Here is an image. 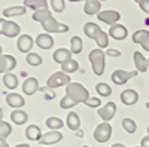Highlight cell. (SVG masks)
Masks as SVG:
<instances>
[{
	"label": "cell",
	"mask_w": 149,
	"mask_h": 147,
	"mask_svg": "<svg viewBox=\"0 0 149 147\" xmlns=\"http://www.w3.org/2000/svg\"><path fill=\"white\" fill-rule=\"evenodd\" d=\"M66 95L70 97L72 100L74 101V104L79 103H85L90 98V92L84 85L78 83V82H70L66 86Z\"/></svg>",
	"instance_id": "obj_1"
},
{
	"label": "cell",
	"mask_w": 149,
	"mask_h": 147,
	"mask_svg": "<svg viewBox=\"0 0 149 147\" xmlns=\"http://www.w3.org/2000/svg\"><path fill=\"white\" fill-rule=\"evenodd\" d=\"M90 63H91V67H93V71L95 76H102L104 73V67H106V52L103 49L97 48V49H93L90 52Z\"/></svg>",
	"instance_id": "obj_2"
},
{
	"label": "cell",
	"mask_w": 149,
	"mask_h": 147,
	"mask_svg": "<svg viewBox=\"0 0 149 147\" xmlns=\"http://www.w3.org/2000/svg\"><path fill=\"white\" fill-rule=\"evenodd\" d=\"M69 83H70V77H69L67 73H64V71H55L54 75H51L48 77L46 86L55 89V88H60V86H67Z\"/></svg>",
	"instance_id": "obj_3"
},
{
	"label": "cell",
	"mask_w": 149,
	"mask_h": 147,
	"mask_svg": "<svg viewBox=\"0 0 149 147\" xmlns=\"http://www.w3.org/2000/svg\"><path fill=\"white\" fill-rule=\"evenodd\" d=\"M94 140L98 143H106L110 140L112 137V126L109 122H102L100 125H97L95 131H94Z\"/></svg>",
	"instance_id": "obj_4"
},
{
	"label": "cell",
	"mask_w": 149,
	"mask_h": 147,
	"mask_svg": "<svg viewBox=\"0 0 149 147\" xmlns=\"http://www.w3.org/2000/svg\"><path fill=\"white\" fill-rule=\"evenodd\" d=\"M97 18H98V21H102L104 24H110V26H113V24H116L121 19V14H119V12H116V10H112V9H109V10H100L97 14Z\"/></svg>",
	"instance_id": "obj_5"
},
{
	"label": "cell",
	"mask_w": 149,
	"mask_h": 147,
	"mask_svg": "<svg viewBox=\"0 0 149 147\" xmlns=\"http://www.w3.org/2000/svg\"><path fill=\"white\" fill-rule=\"evenodd\" d=\"M139 71H125V70H115L112 73V82L116 85H124L127 83L131 77H136Z\"/></svg>",
	"instance_id": "obj_6"
},
{
	"label": "cell",
	"mask_w": 149,
	"mask_h": 147,
	"mask_svg": "<svg viewBox=\"0 0 149 147\" xmlns=\"http://www.w3.org/2000/svg\"><path fill=\"white\" fill-rule=\"evenodd\" d=\"M98 116L103 119V122H109L110 119H113L115 113H116V104L113 101H109L107 104H104L103 107L98 108Z\"/></svg>",
	"instance_id": "obj_7"
},
{
	"label": "cell",
	"mask_w": 149,
	"mask_h": 147,
	"mask_svg": "<svg viewBox=\"0 0 149 147\" xmlns=\"http://www.w3.org/2000/svg\"><path fill=\"white\" fill-rule=\"evenodd\" d=\"M17 67V58L12 55H0V73H9Z\"/></svg>",
	"instance_id": "obj_8"
},
{
	"label": "cell",
	"mask_w": 149,
	"mask_h": 147,
	"mask_svg": "<svg viewBox=\"0 0 149 147\" xmlns=\"http://www.w3.org/2000/svg\"><path fill=\"white\" fill-rule=\"evenodd\" d=\"M33 45H34V40H33V37L30 34H22L17 40V48H18V51L22 52V54H29L31 51Z\"/></svg>",
	"instance_id": "obj_9"
},
{
	"label": "cell",
	"mask_w": 149,
	"mask_h": 147,
	"mask_svg": "<svg viewBox=\"0 0 149 147\" xmlns=\"http://www.w3.org/2000/svg\"><path fill=\"white\" fill-rule=\"evenodd\" d=\"M63 140V134L60 131H49L46 134H43L42 138H40V144L42 146H52V144H57Z\"/></svg>",
	"instance_id": "obj_10"
},
{
	"label": "cell",
	"mask_w": 149,
	"mask_h": 147,
	"mask_svg": "<svg viewBox=\"0 0 149 147\" xmlns=\"http://www.w3.org/2000/svg\"><path fill=\"white\" fill-rule=\"evenodd\" d=\"M109 36L115 40H124L128 36V30H127L125 26H122V24H113V26H110V28H109Z\"/></svg>",
	"instance_id": "obj_11"
},
{
	"label": "cell",
	"mask_w": 149,
	"mask_h": 147,
	"mask_svg": "<svg viewBox=\"0 0 149 147\" xmlns=\"http://www.w3.org/2000/svg\"><path fill=\"white\" fill-rule=\"evenodd\" d=\"M39 80H37L36 77H27L26 80H24L22 83V92L26 95H33L36 94L37 91H39Z\"/></svg>",
	"instance_id": "obj_12"
},
{
	"label": "cell",
	"mask_w": 149,
	"mask_h": 147,
	"mask_svg": "<svg viewBox=\"0 0 149 147\" xmlns=\"http://www.w3.org/2000/svg\"><path fill=\"white\" fill-rule=\"evenodd\" d=\"M36 45L39 46L40 49H51L54 46V39L49 33H42L36 37Z\"/></svg>",
	"instance_id": "obj_13"
},
{
	"label": "cell",
	"mask_w": 149,
	"mask_h": 147,
	"mask_svg": "<svg viewBox=\"0 0 149 147\" xmlns=\"http://www.w3.org/2000/svg\"><path fill=\"white\" fill-rule=\"evenodd\" d=\"M133 58H134V66H136V68H137L139 73H145L149 68V61H148V58L143 57L142 52L136 51L134 55H133Z\"/></svg>",
	"instance_id": "obj_14"
},
{
	"label": "cell",
	"mask_w": 149,
	"mask_h": 147,
	"mask_svg": "<svg viewBox=\"0 0 149 147\" xmlns=\"http://www.w3.org/2000/svg\"><path fill=\"white\" fill-rule=\"evenodd\" d=\"M6 103L12 108H21V107H24V104H26V100L22 98V95L10 92V94L6 95Z\"/></svg>",
	"instance_id": "obj_15"
},
{
	"label": "cell",
	"mask_w": 149,
	"mask_h": 147,
	"mask_svg": "<svg viewBox=\"0 0 149 147\" xmlns=\"http://www.w3.org/2000/svg\"><path fill=\"white\" fill-rule=\"evenodd\" d=\"M121 101L125 106H133L139 101V94L134 89H125L121 92Z\"/></svg>",
	"instance_id": "obj_16"
},
{
	"label": "cell",
	"mask_w": 149,
	"mask_h": 147,
	"mask_svg": "<svg viewBox=\"0 0 149 147\" xmlns=\"http://www.w3.org/2000/svg\"><path fill=\"white\" fill-rule=\"evenodd\" d=\"M102 9V2L100 0H85L84 5V12L86 15H97Z\"/></svg>",
	"instance_id": "obj_17"
},
{
	"label": "cell",
	"mask_w": 149,
	"mask_h": 147,
	"mask_svg": "<svg viewBox=\"0 0 149 147\" xmlns=\"http://www.w3.org/2000/svg\"><path fill=\"white\" fill-rule=\"evenodd\" d=\"M52 58H54V61L57 64H63V63H66V61L72 59V52H70V49L60 48L52 54Z\"/></svg>",
	"instance_id": "obj_18"
},
{
	"label": "cell",
	"mask_w": 149,
	"mask_h": 147,
	"mask_svg": "<svg viewBox=\"0 0 149 147\" xmlns=\"http://www.w3.org/2000/svg\"><path fill=\"white\" fill-rule=\"evenodd\" d=\"M103 30L100 28V26L98 24H95V22H86L85 26H84V33H85V36H88L90 39H93V40H95L97 39V36L100 34Z\"/></svg>",
	"instance_id": "obj_19"
},
{
	"label": "cell",
	"mask_w": 149,
	"mask_h": 147,
	"mask_svg": "<svg viewBox=\"0 0 149 147\" xmlns=\"http://www.w3.org/2000/svg\"><path fill=\"white\" fill-rule=\"evenodd\" d=\"M27 8L26 6H9L6 9H3V17L6 18H12V17H21V15H26Z\"/></svg>",
	"instance_id": "obj_20"
},
{
	"label": "cell",
	"mask_w": 149,
	"mask_h": 147,
	"mask_svg": "<svg viewBox=\"0 0 149 147\" xmlns=\"http://www.w3.org/2000/svg\"><path fill=\"white\" fill-rule=\"evenodd\" d=\"M19 33H21V27L18 26L17 22H14V21H6L3 36H6V37H17V36H19Z\"/></svg>",
	"instance_id": "obj_21"
},
{
	"label": "cell",
	"mask_w": 149,
	"mask_h": 147,
	"mask_svg": "<svg viewBox=\"0 0 149 147\" xmlns=\"http://www.w3.org/2000/svg\"><path fill=\"white\" fill-rule=\"evenodd\" d=\"M10 120L14 122L15 125H24L29 120V115L21 108H15L14 112L10 113Z\"/></svg>",
	"instance_id": "obj_22"
},
{
	"label": "cell",
	"mask_w": 149,
	"mask_h": 147,
	"mask_svg": "<svg viewBox=\"0 0 149 147\" xmlns=\"http://www.w3.org/2000/svg\"><path fill=\"white\" fill-rule=\"evenodd\" d=\"M36 22H40L43 24L45 21H48L49 18H52V12L49 10L48 8H43V9H37L33 12V17H31Z\"/></svg>",
	"instance_id": "obj_23"
},
{
	"label": "cell",
	"mask_w": 149,
	"mask_h": 147,
	"mask_svg": "<svg viewBox=\"0 0 149 147\" xmlns=\"http://www.w3.org/2000/svg\"><path fill=\"white\" fill-rule=\"evenodd\" d=\"M42 131L37 125H29L27 129H26V137L30 140V141H40L42 138Z\"/></svg>",
	"instance_id": "obj_24"
},
{
	"label": "cell",
	"mask_w": 149,
	"mask_h": 147,
	"mask_svg": "<svg viewBox=\"0 0 149 147\" xmlns=\"http://www.w3.org/2000/svg\"><path fill=\"white\" fill-rule=\"evenodd\" d=\"M66 125L69 126V129H70V131H78V129H79V126H81V119H79L78 113L70 112V113L67 115Z\"/></svg>",
	"instance_id": "obj_25"
},
{
	"label": "cell",
	"mask_w": 149,
	"mask_h": 147,
	"mask_svg": "<svg viewBox=\"0 0 149 147\" xmlns=\"http://www.w3.org/2000/svg\"><path fill=\"white\" fill-rule=\"evenodd\" d=\"M3 85L8 89H15L18 86V77L12 71L5 73V75H3Z\"/></svg>",
	"instance_id": "obj_26"
},
{
	"label": "cell",
	"mask_w": 149,
	"mask_h": 147,
	"mask_svg": "<svg viewBox=\"0 0 149 147\" xmlns=\"http://www.w3.org/2000/svg\"><path fill=\"white\" fill-rule=\"evenodd\" d=\"M42 27H43V30H45V33H58V28H60V22L52 17V18H49L48 21H45L43 24H42Z\"/></svg>",
	"instance_id": "obj_27"
},
{
	"label": "cell",
	"mask_w": 149,
	"mask_h": 147,
	"mask_svg": "<svg viewBox=\"0 0 149 147\" xmlns=\"http://www.w3.org/2000/svg\"><path fill=\"white\" fill-rule=\"evenodd\" d=\"M24 6L33 10L43 9V8H48V0H24Z\"/></svg>",
	"instance_id": "obj_28"
},
{
	"label": "cell",
	"mask_w": 149,
	"mask_h": 147,
	"mask_svg": "<svg viewBox=\"0 0 149 147\" xmlns=\"http://www.w3.org/2000/svg\"><path fill=\"white\" fill-rule=\"evenodd\" d=\"M133 42L137 45H143L146 42H149V31L148 30H137L133 34Z\"/></svg>",
	"instance_id": "obj_29"
},
{
	"label": "cell",
	"mask_w": 149,
	"mask_h": 147,
	"mask_svg": "<svg viewBox=\"0 0 149 147\" xmlns=\"http://www.w3.org/2000/svg\"><path fill=\"white\" fill-rule=\"evenodd\" d=\"M78 70H79V64H78V61L73 59V58L61 64V71L67 73V75H70V73H74V71H78Z\"/></svg>",
	"instance_id": "obj_30"
},
{
	"label": "cell",
	"mask_w": 149,
	"mask_h": 147,
	"mask_svg": "<svg viewBox=\"0 0 149 147\" xmlns=\"http://www.w3.org/2000/svg\"><path fill=\"white\" fill-rule=\"evenodd\" d=\"M82 48H84L82 39L79 37V36H73V37L70 39V52L72 54H81Z\"/></svg>",
	"instance_id": "obj_31"
},
{
	"label": "cell",
	"mask_w": 149,
	"mask_h": 147,
	"mask_svg": "<svg viewBox=\"0 0 149 147\" xmlns=\"http://www.w3.org/2000/svg\"><path fill=\"white\" fill-rule=\"evenodd\" d=\"M10 132H12L10 124H8L5 120H0V143L6 141V138L10 135Z\"/></svg>",
	"instance_id": "obj_32"
},
{
	"label": "cell",
	"mask_w": 149,
	"mask_h": 147,
	"mask_svg": "<svg viewBox=\"0 0 149 147\" xmlns=\"http://www.w3.org/2000/svg\"><path fill=\"white\" fill-rule=\"evenodd\" d=\"M45 124H46V126L51 129V131H58V129H61V126L64 125V124H63V120H61L60 117H55V116L48 117Z\"/></svg>",
	"instance_id": "obj_33"
},
{
	"label": "cell",
	"mask_w": 149,
	"mask_h": 147,
	"mask_svg": "<svg viewBox=\"0 0 149 147\" xmlns=\"http://www.w3.org/2000/svg\"><path fill=\"white\" fill-rule=\"evenodd\" d=\"M26 61H27L29 66H33V67H37V66H40L43 63L42 57L39 54H36V52H29L27 57H26Z\"/></svg>",
	"instance_id": "obj_34"
},
{
	"label": "cell",
	"mask_w": 149,
	"mask_h": 147,
	"mask_svg": "<svg viewBox=\"0 0 149 147\" xmlns=\"http://www.w3.org/2000/svg\"><path fill=\"white\" fill-rule=\"evenodd\" d=\"M95 91H97V94L100 97H109L112 94V88L109 86L107 83H103V82L95 85Z\"/></svg>",
	"instance_id": "obj_35"
},
{
	"label": "cell",
	"mask_w": 149,
	"mask_h": 147,
	"mask_svg": "<svg viewBox=\"0 0 149 147\" xmlns=\"http://www.w3.org/2000/svg\"><path fill=\"white\" fill-rule=\"evenodd\" d=\"M122 128L128 134H134L136 129H137V125H136V122L131 117H125V119H122Z\"/></svg>",
	"instance_id": "obj_36"
},
{
	"label": "cell",
	"mask_w": 149,
	"mask_h": 147,
	"mask_svg": "<svg viewBox=\"0 0 149 147\" xmlns=\"http://www.w3.org/2000/svg\"><path fill=\"white\" fill-rule=\"evenodd\" d=\"M95 43L98 45V48H100V49L107 48V46H109V36H107V33H106V31H102L100 34L97 36Z\"/></svg>",
	"instance_id": "obj_37"
},
{
	"label": "cell",
	"mask_w": 149,
	"mask_h": 147,
	"mask_svg": "<svg viewBox=\"0 0 149 147\" xmlns=\"http://www.w3.org/2000/svg\"><path fill=\"white\" fill-rule=\"evenodd\" d=\"M49 2H51V8L54 12L61 14L66 9V0H49Z\"/></svg>",
	"instance_id": "obj_38"
},
{
	"label": "cell",
	"mask_w": 149,
	"mask_h": 147,
	"mask_svg": "<svg viewBox=\"0 0 149 147\" xmlns=\"http://www.w3.org/2000/svg\"><path fill=\"white\" fill-rule=\"evenodd\" d=\"M74 106H76V104H74V101L72 100L70 97H67V95H64L63 98H61V101H60V107L64 108V110L72 108V107H74Z\"/></svg>",
	"instance_id": "obj_39"
},
{
	"label": "cell",
	"mask_w": 149,
	"mask_h": 147,
	"mask_svg": "<svg viewBox=\"0 0 149 147\" xmlns=\"http://www.w3.org/2000/svg\"><path fill=\"white\" fill-rule=\"evenodd\" d=\"M39 91L45 94V100H54V98H55V92H54V89H52V88L42 86V88H39Z\"/></svg>",
	"instance_id": "obj_40"
},
{
	"label": "cell",
	"mask_w": 149,
	"mask_h": 147,
	"mask_svg": "<svg viewBox=\"0 0 149 147\" xmlns=\"http://www.w3.org/2000/svg\"><path fill=\"white\" fill-rule=\"evenodd\" d=\"M84 104H85V106H88V107H91V108H95V107H100V106H102V101H100V98L90 97Z\"/></svg>",
	"instance_id": "obj_41"
},
{
	"label": "cell",
	"mask_w": 149,
	"mask_h": 147,
	"mask_svg": "<svg viewBox=\"0 0 149 147\" xmlns=\"http://www.w3.org/2000/svg\"><path fill=\"white\" fill-rule=\"evenodd\" d=\"M139 6L145 14L149 15V0H139Z\"/></svg>",
	"instance_id": "obj_42"
},
{
	"label": "cell",
	"mask_w": 149,
	"mask_h": 147,
	"mask_svg": "<svg viewBox=\"0 0 149 147\" xmlns=\"http://www.w3.org/2000/svg\"><path fill=\"white\" fill-rule=\"evenodd\" d=\"M106 55H107V57H119L121 52L118 51V49H107V51H106Z\"/></svg>",
	"instance_id": "obj_43"
},
{
	"label": "cell",
	"mask_w": 149,
	"mask_h": 147,
	"mask_svg": "<svg viewBox=\"0 0 149 147\" xmlns=\"http://www.w3.org/2000/svg\"><path fill=\"white\" fill-rule=\"evenodd\" d=\"M140 147H149V135L143 137L142 141H140Z\"/></svg>",
	"instance_id": "obj_44"
},
{
	"label": "cell",
	"mask_w": 149,
	"mask_h": 147,
	"mask_svg": "<svg viewBox=\"0 0 149 147\" xmlns=\"http://www.w3.org/2000/svg\"><path fill=\"white\" fill-rule=\"evenodd\" d=\"M5 26H6V19H5V18H0V34H3Z\"/></svg>",
	"instance_id": "obj_45"
},
{
	"label": "cell",
	"mask_w": 149,
	"mask_h": 147,
	"mask_svg": "<svg viewBox=\"0 0 149 147\" xmlns=\"http://www.w3.org/2000/svg\"><path fill=\"white\" fill-rule=\"evenodd\" d=\"M142 48L145 49V51H148V52H149V42H146V43H143V45H142ZM148 61H149V58H148Z\"/></svg>",
	"instance_id": "obj_46"
},
{
	"label": "cell",
	"mask_w": 149,
	"mask_h": 147,
	"mask_svg": "<svg viewBox=\"0 0 149 147\" xmlns=\"http://www.w3.org/2000/svg\"><path fill=\"white\" fill-rule=\"evenodd\" d=\"M112 147H127V146H125V144H121V143H115Z\"/></svg>",
	"instance_id": "obj_47"
},
{
	"label": "cell",
	"mask_w": 149,
	"mask_h": 147,
	"mask_svg": "<svg viewBox=\"0 0 149 147\" xmlns=\"http://www.w3.org/2000/svg\"><path fill=\"white\" fill-rule=\"evenodd\" d=\"M15 147H30V146L29 144H17Z\"/></svg>",
	"instance_id": "obj_48"
},
{
	"label": "cell",
	"mask_w": 149,
	"mask_h": 147,
	"mask_svg": "<svg viewBox=\"0 0 149 147\" xmlns=\"http://www.w3.org/2000/svg\"><path fill=\"white\" fill-rule=\"evenodd\" d=\"M2 119H3V110L0 108V120H2Z\"/></svg>",
	"instance_id": "obj_49"
},
{
	"label": "cell",
	"mask_w": 149,
	"mask_h": 147,
	"mask_svg": "<svg viewBox=\"0 0 149 147\" xmlns=\"http://www.w3.org/2000/svg\"><path fill=\"white\" fill-rule=\"evenodd\" d=\"M0 55H3V48H2V45H0Z\"/></svg>",
	"instance_id": "obj_50"
},
{
	"label": "cell",
	"mask_w": 149,
	"mask_h": 147,
	"mask_svg": "<svg viewBox=\"0 0 149 147\" xmlns=\"http://www.w3.org/2000/svg\"><path fill=\"white\" fill-rule=\"evenodd\" d=\"M69 2H82V0H69Z\"/></svg>",
	"instance_id": "obj_51"
},
{
	"label": "cell",
	"mask_w": 149,
	"mask_h": 147,
	"mask_svg": "<svg viewBox=\"0 0 149 147\" xmlns=\"http://www.w3.org/2000/svg\"><path fill=\"white\" fill-rule=\"evenodd\" d=\"M146 107H148V108H149V101H148V104H146Z\"/></svg>",
	"instance_id": "obj_52"
},
{
	"label": "cell",
	"mask_w": 149,
	"mask_h": 147,
	"mask_svg": "<svg viewBox=\"0 0 149 147\" xmlns=\"http://www.w3.org/2000/svg\"><path fill=\"white\" fill-rule=\"evenodd\" d=\"M148 135H149V126H148Z\"/></svg>",
	"instance_id": "obj_53"
},
{
	"label": "cell",
	"mask_w": 149,
	"mask_h": 147,
	"mask_svg": "<svg viewBox=\"0 0 149 147\" xmlns=\"http://www.w3.org/2000/svg\"><path fill=\"white\" fill-rule=\"evenodd\" d=\"M82 147H90V146H82Z\"/></svg>",
	"instance_id": "obj_54"
},
{
	"label": "cell",
	"mask_w": 149,
	"mask_h": 147,
	"mask_svg": "<svg viewBox=\"0 0 149 147\" xmlns=\"http://www.w3.org/2000/svg\"><path fill=\"white\" fill-rule=\"evenodd\" d=\"M134 2H137V3H139V0H134Z\"/></svg>",
	"instance_id": "obj_55"
},
{
	"label": "cell",
	"mask_w": 149,
	"mask_h": 147,
	"mask_svg": "<svg viewBox=\"0 0 149 147\" xmlns=\"http://www.w3.org/2000/svg\"><path fill=\"white\" fill-rule=\"evenodd\" d=\"M100 2H104V0H100Z\"/></svg>",
	"instance_id": "obj_56"
},
{
	"label": "cell",
	"mask_w": 149,
	"mask_h": 147,
	"mask_svg": "<svg viewBox=\"0 0 149 147\" xmlns=\"http://www.w3.org/2000/svg\"><path fill=\"white\" fill-rule=\"evenodd\" d=\"M136 147H140V146H136Z\"/></svg>",
	"instance_id": "obj_57"
},
{
	"label": "cell",
	"mask_w": 149,
	"mask_h": 147,
	"mask_svg": "<svg viewBox=\"0 0 149 147\" xmlns=\"http://www.w3.org/2000/svg\"><path fill=\"white\" fill-rule=\"evenodd\" d=\"M46 147H49V146H46Z\"/></svg>",
	"instance_id": "obj_58"
}]
</instances>
